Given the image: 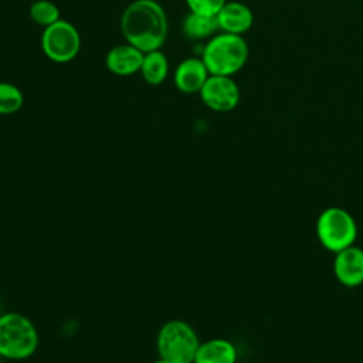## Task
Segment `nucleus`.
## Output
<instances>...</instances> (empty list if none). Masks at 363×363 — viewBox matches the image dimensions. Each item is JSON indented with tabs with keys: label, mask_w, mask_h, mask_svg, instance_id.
I'll return each mask as SVG.
<instances>
[{
	"label": "nucleus",
	"mask_w": 363,
	"mask_h": 363,
	"mask_svg": "<svg viewBox=\"0 0 363 363\" xmlns=\"http://www.w3.org/2000/svg\"><path fill=\"white\" fill-rule=\"evenodd\" d=\"M218 23L216 16L199 14L190 11L182 23V31L189 40L211 38L218 31Z\"/></svg>",
	"instance_id": "obj_13"
},
{
	"label": "nucleus",
	"mask_w": 363,
	"mask_h": 363,
	"mask_svg": "<svg viewBox=\"0 0 363 363\" xmlns=\"http://www.w3.org/2000/svg\"><path fill=\"white\" fill-rule=\"evenodd\" d=\"M155 363H170V362H167V360H164V359H157Z\"/></svg>",
	"instance_id": "obj_18"
},
{
	"label": "nucleus",
	"mask_w": 363,
	"mask_h": 363,
	"mask_svg": "<svg viewBox=\"0 0 363 363\" xmlns=\"http://www.w3.org/2000/svg\"><path fill=\"white\" fill-rule=\"evenodd\" d=\"M37 346L38 333L27 316L17 312L0 316V356L13 360L27 359Z\"/></svg>",
	"instance_id": "obj_3"
},
{
	"label": "nucleus",
	"mask_w": 363,
	"mask_h": 363,
	"mask_svg": "<svg viewBox=\"0 0 363 363\" xmlns=\"http://www.w3.org/2000/svg\"><path fill=\"white\" fill-rule=\"evenodd\" d=\"M199 345L197 333L183 320H169L157 333L159 356L170 363H193Z\"/></svg>",
	"instance_id": "obj_4"
},
{
	"label": "nucleus",
	"mask_w": 363,
	"mask_h": 363,
	"mask_svg": "<svg viewBox=\"0 0 363 363\" xmlns=\"http://www.w3.org/2000/svg\"><path fill=\"white\" fill-rule=\"evenodd\" d=\"M167 30V14L156 0H135L121 17V31L126 43L143 52L160 50Z\"/></svg>",
	"instance_id": "obj_1"
},
{
	"label": "nucleus",
	"mask_w": 363,
	"mask_h": 363,
	"mask_svg": "<svg viewBox=\"0 0 363 363\" xmlns=\"http://www.w3.org/2000/svg\"><path fill=\"white\" fill-rule=\"evenodd\" d=\"M41 48L44 55L52 62H69L79 52V33L74 27V24L61 18L57 23L44 28L41 35Z\"/></svg>",
	"instance_id": "obj_6"
},
{
	"label": "nucleus",
	"mask_w": 363,
	"mask_h": 363,
	"mask_svg": "<svg viewBox=\"0 0 363 363\" xmlns=\"http://www.w3.org/2000/svg\"><path fill=\"white\" fill-rule=\"evenodd\" d=\"M210 72L201 58L190 57L183 60L174 71L173 79L176 88L183 94H199Z\"/></svg>",
	"instance_id": "obj_9"
},
{
	"label": "nucleus",
	"mask_w": 363,
	"mask_h": 363,
	"mask_svg": "<svg viewBox=\"0 0 363 363\" xmlns=\"http://www.w3.org/2000/svg\"><path fill=\"white\" fill-rule=\"evenodd\" d=\"M140 75L149 85H160L166 81L169 74V61L167 57L160 50H153L149 52H145L142 67H140Z\"/></svg>",
	"instance_id": "obj_14"
},
{
	"label": "nucleus",
	"mask_w": 363,
	"mask_h": 363,
	"mask_svg": "<svg viewBox=\"0 0 363 363\" xmlns=\"http://www.w3.org/2000/svg\"><path fill=\"white\" fill-rule=\"evenodd\" d=\"M319 242L332 252H339L354 244L357 225L353 216L340 207L325 208L316 221Z\"/></svg>",
	"instance_id": "obj_5"
},
{
	"label": "nucleus",
	"mask_w": 363,
	"mask_h": 363,
	"mask_svg": "<svg viewBox=\"0 0 363 363\" xmlns=\"http://www.w3.org/2000/svg\"><path fill=\"white\" fill-rule=\"evenodd\" d=\"M333 272L336 279L349 288L363 284V250L350 245L335 254Z\"/></svg>",
	"instance_id": "obj_8"
},
{
	"label": "nucleus",
	"mask_w": 363,
	"mask_h": 363,
	"mask_svg": "<svg viewBox=\"0 0 363 363\" xmlns=\"http://www.w3.org/2000/svg\"><path fill=\"white\" fill-rule=\"evenodd\" d=\"M199 94L203 104L216 112H230L240 102V88L231 77L210 75Z\"/></svg>",
	"instance_id": "obj_7"
},
{
	"label": "nucleus",
	"mask_w": 363,
	"mask_h": 363,
	"mask_svg": "<svg viewBox=\"0 0 363 363\" xmlns=\"http://www.w3.org/2000/svg\"><path fill=\"white\" fill-rule=\"evenodd\" d=\"M24 104L23 92L10 82H0V115H11L21 109Z\"/></svg>",
	"instance_id": "obj_16"
},
{
	"label": "nucleus",
	"mask_w": 363,
	"mask_h": 363,
	"mask_svg": "<svg viewBox=\"0 0 363 363\" xmlns=\"http://www.w3.org/2000/svg\"><path fill=\"white\" fill-rule=\"evenodd\" d=\"M189 10L199 14L217 16L221 7L227 3V0H184Z\"/></svg>",
	"instance_id": "obj_17"
},
{
	"label": "nucleus",
	"mask_w": 363,
	"mask_h": 363,
	"mask_svg": "<svg viewBox=\"0 0 363 363\" xmlns=\"http://www.w3.org/2000/svg\"><path fill=\"white\" fill-rule=\"evenodd\" d=\"M248 54L250 48L242 35L221 31L208 38L201 60L210 75L233 77L245 65Z\"/></svg>",
	"instance_id": "obj_2"
},
{
	"label": "nucleus",
	"mask_w": 363,
	"mask_h": 363,
	"mask_svg": "<svg viewBox=\"0 0 363 363\" xmlns=\"http://www.w3.org/2000/svg\"><path fill=\"white\" fill-rule=\"evenodd\" d=\"M237 349L225 339H210L199 345L194 363H235Z\"/></svg>",
	"instance_id": "obj_12"
},
{
	"label": "nucleus",
	"mask_w": 363,
	"mask_h": 363,
	"mask_svg": "<svg viewBox=\"0 0 363 363\" xmlns=\"http://www.w3.org/2000/svg\"><path fill=\"white\" fill-rule=\"evenodd\" d=\"M193 363H194V362H193Z\"/></svg>",
	"instance_id": "obj_19"
},
{
	"label": "nucleus",
	"mask_w": 363,
	"mask_h": 363,
	"mask_svg": "<svg viewBox=\"0 0 363 363\" xmlns=\"http://www.w3.org/2000/svg\"><path fill=\"white\" fill-rule=\"evenodd\" d=\"M28 16L37 26H41L44 28L61 20L58 7L50 0H35L34 3H31L28 9Z\"/></svg>",
	"instance_id": "obj_15"
},
{
	"label": "nucleus",
	"mask_w": 363,
	"mask_h": 363,
	"mask_svg": "<svg viewBox=\"0 0 363 363\" xmlns=\"http://www.w3.org/2000/svg\"><path fill=\"white\" fill-rule=\"evenodd\" d=\"M145 52L135 45L126 43L112 47L106 57L105 65L109 72L118 77H128L140 71Z\"/></svg>",
	"instance_id": "obj_10"
},
{
	"label": "nucleus",
	"mask_w": 363,
	"mask_h": 363,
	"mask_svg": "<svg viewBox=\"0 0 363 363\" xmlns=\"http://www.w3.org/2000/svg\"><path fill=\"white\" fill-rule=\"evenodd\" d=\"M216 17L220 31L238 35L247 33L254 23L252 10L241 1H227Z\"/></svg>",
	"instance_id": "obj_11"
}]
</instances>
